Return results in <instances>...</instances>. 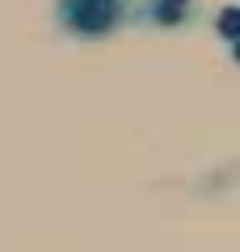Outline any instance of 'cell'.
<instances>
[{
    "mask_svg": "<svg viewBox=\"0 0 240 252\" xmlns=\"http://www.w3.org/2000/svg\"><path fill=\"white\" fill-rule=\"evenodd\" d=\"M236 17H240L236 9H223V17H219V34L223 38H236Z\"/></svg>",
    "mask_w": 240,
    "mask_h": 252,
    "instance_id": "cell-3",
    "label": "cell"
},
{
    "mask_svg": "<svg viewBox=\"0 0 240 252\" xmlns=\"http://www.w3.org/2000/svg\"><path fill=\"white\" fill-rule=\"evenodd\" d=\"M190 9H194V0H148L143 17L160 30H173V26H186L190 21Z\"/></svg>",
    "mask_w": 240,
    "mask_h": 252,
    "instance_id": "cell-2",
    "label": "cell"
},
{
    "mask_svg": "<svg viewBox=\"0 0 240 252\" xmlns=\"http://www.w3.org/2000/svg\"><path fill=\"white\" fill-rule=\"evenodd\" d=\"M131 13V0H55V21L72 38H106Z\"/></svg>",
    "mask_w": 240,
    "mask_h": 252,
    "instance_id": "cell-1",
    "label": "cell"
}]
</instances>
